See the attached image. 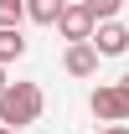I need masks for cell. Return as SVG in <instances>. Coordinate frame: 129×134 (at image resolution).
I'll use <instances>...</instances> for the list:
<instances>
[{
	"label": "cell",
	"mask_w": 129,
	"mask_h": 134,
	"mask_svg": "<svg viewBox=\"0 0 129 134\" xmlns=\"http://www.w3.org/2000/svg\"><path fill=\"white\" fill-rule=\"evenodd\" d=\"M98 134H129V129H124V124H109V129H98Z\"/></svg>",
	"instance_id": "30bf717a"
},
{
	"label": "cell",
	"mask_w": 129,
	"mask_h": 134,
	"mask_svg": "<svg viewBox=\"0 0 129 134\" xmlns=\"http://www.w3.org/2000/svg\"><path fill=\"white\" fill-rule=\"evenodd\" d=\"M41 119V88L36 83H5L0 88V124L5 129H26Z\"/></svg>",
	"instance_id": "6da1fadb"
},
{
	"label": "cell",
	"mask_w": 129,
	"mask_h": 134,
	"mask_svg": "<svg viewBox=\"0 0 129 134\" xmlns=\"http://www.w3.org/2000/svg\"><path fill=\"white\" fill-rule=\"evenodd\" d=\"M52 26H57V31H62L67 41H88V36H93V16L83 10V0H78V5L67 0L62 10H57V21H52Z\"/></svg>",
	"instance_id": "3957f363"
},
{
	"label": "cell",
	"mask_w": 129,
	"mask_h": 134,
	"mask_svg": "<svg viewBox=\"0 0 129 134\" xmlns=\"http://www.w3.org/2000/svg\"><path fill=\"white\" fill-rule=\"evenodd\" d=\"M119 5H124V0H83V10H88L93 21H114V10H119Z\"/></svg>",
	"instance_id": "9c48e42d"
},
{
	"label": "cell",
	"mask_w": 129,
	"mask_h": 134,
	"mask_svg": "<svg viewBox=\"0 0 129 134\" xmlns=\"http://www.w3.org/2000/svg\"><path fill=\"white\" fill-rule=\"evenodd\" d=\"M124 5H129V0H124Z\"/></svg>",
	"instance_id": "5bb4252c"
},
{
	"label": "cell",
	"mask_w": 129,
	"mask_h": 134,
	"mask_svg": "<svg viewBox=\"0 0 129 134\" xmlns=\"http://www.w3.org/2000/svg\"><path fill=\"white\" fill-rule=\"evenodd\" d=\"M119 83H124V88H129V77H119Z\"/></svg>",
	"instance_id": "4fadbf2b"
},
{
	"label": "cell",
	"mask_w": 129,
	"mask_h": 134,
	"mask_svg": "<svg viewBox=\"0 0 129 134\" xmlns=\"http://www.w3.org/2000/svg\"><path fill=\"white\" fill-rule=\"evenodd\" d=\"M16 57H26V36H21V26H0V67Z\"/></svg>",
	"instance_id": "8992f818"
},
{
	"label": "cell",
	"mask_w": 129,
	"mask_h": 134,
	"mask_svg": "<svg viewBox=\"0 0 129 134\" xmlns=\"http://www.w3.org/2000/svg\"><path fill=\"white\" fill-rule=\"evenodd\" d=\"M93 114L103 119V124H124V119H129V88H124V83L93 88Z\"/></svg>",
	"instance_id": "7a4b0ae2"
},
{
	"label": "cell",
	"mask_w": 129,
	"mask_h": 134,
	"mask_svg": "<svg viewBox=\"0 0 129 134\" xmlns=\"http://www.w3.org/2000/svg\"><path fill=\"white\" fill-rule=\"evenodd\" d=\"M98 31L88 36V47L98 52V57H119V52H129V31L119 26V21H93Z\"/></svg>",
	"instance_id": "277c9868"
},
{
	"label": "cell",
	"mask_w": 129,
	"mask_h": 134,
	"mask_svg": "<svg viewBox=\"0 0 129 134\" xmlns=\"http://www.w3.org/2000/svg\"><path fill=\"white\" fill-rule=\"evenodd\" d=\"M62 62H67L72 77H93V72H98V52L88 47V41H67V57H62Z\"/></svg>",
	"instance_id": "5b68a950"
},
{
	"label": "cell",
	"mask_w": 129,
	"mask_h": 134,
	"mask_svg": "<svg viewBox=\"0 0 129 134\" xmlns=\"http://www.w3.org/2000/svg\"><path fill=\"white\" fill-rule=\"evenodd\" d=\"M67 0H26V16L36 21V26H52L57 21V10H62Z\"/></svg>",
	"instance_id": "52a82bcc"
},
{
	"label": "cell",
	"mask_w": 129,
	"mask_h": 134,
	"mask_svg": "<svg viewBox=\"0 0 129 134\" xmlns=\"http://www.w3.org/2000/svg\"><path fill=\"white\" fill-rule=\"evenodd\" d=\"M0 134H16V129H5V124H0Z\"/></svg>",
	"instance_id": "8fae6325"
},
{
	"label": "cell",
	"mask_w": 129,
	"mask_h": 134,
	"mask_svg": "<svg viewBox=\"0 0 129 134\" xmlns=\"http://www.w3.org/2000/svg\"><path fill=\"white\" fill-rule=\"evenodd\" d=\"M0 88H5V72H0Z\"/></svg>",
	"instance_id": "7c38bea8"
},
{
	"label": "cell",
	"mask_w": 129,
	"mask_h": 134,
	"mask_svg": "<svg viewBox=\"0 0 129 134\" xmlns=\"http://www.w3.org/2000/svg\"><path fill=\"white\" fill-rule=\"evenodd\" d=\"M26 21V0H0V26H21Z\"/></svg>",
	"instance_id": "ba28073f"
}]
</instances>
